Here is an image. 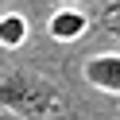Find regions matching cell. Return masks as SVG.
Masks as SVG:
<instances>
[{"label": "cell", "instance_id": "3957f363", "mask_svg": "<svg viewBox=\"0 0 120 120\" xmlns=\"http://www.w3.org/2000/svg\"><path fill=\"white\" fill-rule=\"evenodd\" d=\"M85 27H89V16H85V12H78V8H62V12H54V16H50V35H54L58 43L78 39Z\"/></svg>", "mask_w": 120, "mask_h": 120}, {"label": "cell", "instance_id": "5b68a950", "mask_svg": "<svg viewBox=\"0 0 120 120\" xmlns=\"http://www.w3.org/2000/svg\"><path fill=\"white\" fill-rule=\"evenodd\" d=\"M109 31H112V35H116V39H120V23H112V27H109Z\"/></svg>", "mask_w": 120, "mask_h": 120}, {"label": "cell", "instance_id": "6da1fadb", "mask_svg": "<svg viewBox=\"0 0 120 120\" xmlns=\"http://www.w3.org/2000/svg\"><path fill=\"white\" fill-rule=\"evenodd\" d=\"M58 105V93L47 85V81L23 78V74H12V78L0 81V109L23 112V116H43Z\"/></svg>", "mask_w": 120, "mask_h": 120}, {"label": "cell", "instance_id": "277c9868", "mask_svg": "<svg viewBox=\"0 0 120 120\" xmlns=\"http://www.w3.org/2000/svg\"><path fill=\"white\" fill-rule=\"evenodd\" d=\"M27 39V19L19 12H8V16H0V43L4 47H19Z\"/></svg>", "mask_w": 120, "mask_h": 120}, {"label": "cell", "instance_id": "7a4b0ae2", "mask_svg": "<svg viewBox=\"0 0 120 120\" xmlns=\"http://www.w3.org/2000/svg\"><path fill=\"white\" fill-rule=\"evenodd\" d=\"M85 81L105 93H120V54H101L85 62Z\"/></svg>", "mask_w": 120, "mask_h": 120}]
</instances>
